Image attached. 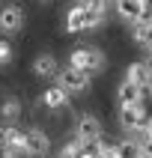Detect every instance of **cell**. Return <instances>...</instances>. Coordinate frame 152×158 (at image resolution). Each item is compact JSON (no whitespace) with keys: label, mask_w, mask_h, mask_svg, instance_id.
Wrapping results in <instances>:
<instances>
[{"label":"cell","mask_w":152,"mask_h":158,"mask_svg":"<svg viewBox=\"0 0 152 158\" xmlns=\"http://www.w3.org/2000/svg\"><path fill=\"white\" fill-rule=\"evenodd\" d=\"M18 114H21L18 98H6V102H3V116H6V119H18Z\"/></svg>","instance_id":"5bb4252c"},{"label":"cell","mask_w":152,"mask_h":158,"mask_svg":"<svg viewBox=\"0 0 152 158\" xmlns=\"http://www.w3.org/2000/svg\"><path fill=\"white\" fill-rule=\"evenodd\" d=\"M33 75H39V78H57V75H60L57 60H54L51 54H39L33 60Z\"/></svg>","instance_id":"30bf717a"},{"label":"cell","mask_w":152,"mask_h":158,"mask_svg":"<svg viewBox=\"0 0 152 158\" xmlns=\"http://www.w3.org/2000/svg\"><path fill=\"white\" fill-rule=\"evenodd\" d=\"M140 98H143V89L137 87L134 81L125 78L122 84H119V89H116V102H119V105H137Z\"/></svg>","instance_id":"9c48e42d"},{"label":"cell","mask_w":152,"mask_h":158,"mask_svg":"<svg viewBox=\"0 0 152 158\" xmlns=\"http://www.w3.org/2000/svg\"><path fill=\"white\" fill-rule=\"evenodd\" d=\"M48 149H51V140H48V134H42L39 128H30L27 131V155H33V158H45L48 155Z\"/></svg>","instance_id":"52a82bcc"},{"label":"cell","mask_w":152,"mask_h":158,"mask_svg":"<svg viewBox=\"0 0 152 158\" xmlns=\"http://www.w3.org/2000/svg\"><path fill=\"white\" fill-rule=\"evenodd\" d=\"M80 3H87V9H92V12H98V15L107 12V0H80Z\"/></svg>","instance_id":"2e32d148"},{"label":"cell","mask_w":152,"mask_h":158,"mask_svg":"<svg viewBox=\"0 0 152 158\" xmlns=\"http://www.w3.org/2000/svg\"><path fill=\"white\" fill-rule=\"evenodd\" d=\"M57 84H60L66 93H84V89L89 87V75L75 69V66H66V69L57 75Z\"/></svg>","instance_id":"3957f363"},{"label":"cell","mask_w":152,"mask_h":158,"mask_svg":"<svg viewBox=\"0 0 152 158\" xmlns=\"http://www.w3.org/2000/svg\"><path fill=\"white\" fill-rule=\"evenodd\" d=\"M101 21H105V15H98V12L87 9V3H78V6H72L69 15H66V30H69V33H80V30L98 27Z\"/></svg>","instance_id":"6da1fadb"},{"label":"cell","mask_w":152,"mask_h":158,"mask_svg":"<svg viewBox=\"0 0 152 158\" xmlns=\"http://www.w3.org/2000/svg\"><path fill=\"white\" fill-rule=\"evenodd\" d=\"M101 158H122V155H119V146H110V143H107L105 152H101Z\"/></svg>","instance_id":"ac0fdd59"},{"label":"cell","mask_w":152,"mask_h":158,"mask_svg":"<svg viewBox=\"0 0 152 158\" xmlns=\"http://www.w3.org/2000/svg\"><path fill=\"white\" fill-rule=\"evenodd\" d=\"M125 78L134 81L140 89H149V87H152V75L146 72V66H143V63H131V66H128V72H125Z\"/></svg>","instance_id":"8fae6325"},{"label":"cell","mask_w":152,"mask_h":158,"mask_svg":"<svg viewBox=\"0 0 152 158\" xmlns=\"http://www.w3.org/2000/svg\"><path fill=\"white\" fill-rule=\"evenodd\" d=\"M6 146L12 152H24L27 149V131H18V128H9V140Z\"/></svg>","instance_id":"4fadbf2b"},{"label":"cell","mask_w":152,"mask_h":158,"mask_svg":"<svg viewBox=\"0 0 152 158\" xmlns=\"http://www.w3.org/2000/svg\"><path fill=\"white\" fill-rule=\"evenodd\" d=\"M146 3H152V0H146Z\"/></svg>","instance_id":"603a6c76"},{"label":"cell","mask_w":152,"mask_h":158,"mask_svg":"<svg viewBox=\"0 0 152 158\" xmlns=\"http://www.w3.org/2000/svg\"><path fill=\"white\" fill-rule=\"evenodd\" d=\"M21 24H24V9L18 3H9V6L0 9V30L15 33V30H21Z\"/></svg>","instance_id":"8992f818"},{"label":"cell","mask_w":152,"mask_h":158,"mask_svg":"<svg viewBox=\"0 0 152 158\" xmlns=\"http://www.w3.org/2000/svg\"><path fill=\"white\" fill-rule=\"evenodd\" d=\"M134 39H137V42H140L146 51H152V27H146V30H137V33H134Z\"/></svg>","instance_id":"9a60e30c"},{"label":"cell","mask_w":152,"mask_h":158,"mask_svg":"<svg viewBox=\"0 0 152 158\" xmlns=\"http://www.w3.org/2000/svg\"><path fill=\"white\" fill-rule=\"evenodd\" d=\"M6 140H9V128L0 125V146H6Z\"/></svg>","instance_id":"d6986e66"},{"label":"cell","mask_w":152,"mask_h":158,"mask_svg":"<svg viewBox=\"0 0 152 158\" xmlns=\"http://www.w3.org/2000/svg\"><path fill=\"white\" fill-rule=\"evenodd\" d=\"M143 66H146V72H149V75H152V51L146 54V60H143Z\"/></svg>","instance_id":"ffe728a7"},{"label":"cell","mask_w":152,"mask_h":158,"mask_svg":"<svg viewBox=\"0 0 152 158\" xmlns=\"http://www.w3.org/2000/svg\"><path fill=\"white\" fill-rule=\"evenodd\" d=\"M78 140L80 143L101 140V125H98L96 116H89V114H80L78 116Z\"/></svg>","instance_id":"5b68a950"},{"label":"cell","mask_w":152,"mask_h":158,"mask_svg":"<svg viewBox=\"0 0 152 158\" xmlns=\"http://www.w3.org/2000/svg\"><path fill=\"white\" fill-rule=\"evenodd\" d=\"M146 0H116V12H119V18L122 21H128V24H134V21H140V15L146 12Z\"/></svg>","instance_id":"ba28073f"},{"label":"cell","mask_w":152,"mask_h":158,"mask_svg":"<svg viewBox=\"0 0 152 158\" xmlns=\"http://www.w3.org/2000/svg\"><path fill=\"white\" fill-rule=\"evenodd\" d=\"M146 131H149V140H152V114H149V119H146Z\"/></svg>","instance_id":"44dd1931"},{"label":"cell","mask_w":152,"mask_h":158,"mask_svg":"<svg viewBox=\"0 0 152 158\" xmlns=\"http://www.w3.org/2000/svg\"><path fill=\"white\" fill-rule=\"evenodd\" d=\"M9 158H18V155H15V152H12V155H9Z\"/></svg>","instance_id":"7402d4cb"},{"label":"cell","mask_w":152,"mask_h":158,"mask_svg":"<svg viewBox=\"0 0 152 158\" xmlns=\"http://www.w3.org/2000/svg\"><path fill=\"white\" fill-rule=\"evenodd\" d=\"M9 60H12V45H9V42H0V66L9 63Z\"/></svg>","instance_id":"e0dca14e"},{"label":"cell","mask_w":152,"mask_h":158,"mask_svg":"<svg viewBox=\"0 0 152 158\" xmlns=\"http://www.w3.org/2000/svg\"><path fill=\"white\" fill-rule=\"evenodd\" d=\"M42 102H45L48 107H63V105H69V93H66L60 84H54V87H48V89H45Z\"/></svg>","instance_id":"7c38bea8"},{"label":"cell","mask_w":152,"mask_h":158,"mask_svg":"<svg viewBox=\"0 0 152 158\" xmlns=\"http://www.w3.org/2000/svg\"><path fill=\"white\" fill-rule=\"evenodd\" d=\"M149 116H146V102H137V105H122L119 107V125H122L125 131H131V128H140Z\"/></svg>","instance_id":"277c9868"},{"label":"cell","mask_w":152,"mask_h":158,"mask_svg":"<svg viewBox=\"0 0 152 158\" xmlns=\"http://www.w3.org/2000/svg\"><path fill=\"white\" fill-rule=\"evenodd\" d=\"M69 66L87 72V75H96V72L105 69V54L98 48H75L72 57H69Z\"/></svg>","instance_id":"7a4b0ae2"}]
</instances>
